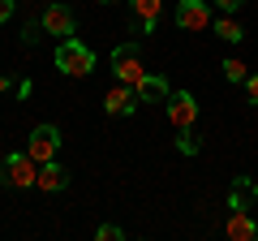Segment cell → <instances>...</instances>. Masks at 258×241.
<instances>
[{"mask_svg": "<svg viewBox=\"0 0 258 241\" xmlns=\"http://www.w3.org/2000/svg\"><path fill=\"white\" fill-rule=\"evenodd\" d=\"M9 82H13V78H9V74H0V95L9 91Z\"/></svg>", "mask_w": 258, "mask_h": 241, "instance_id": "cell-20", "label": "cell"}, {"mask_svg": "<svg viewBox=\"0 0 258 241\" xmlns=\"http://www.w3.org/2000/svg\"><path fill=\"white\" fill-rule=\"evenodd\" d=\"M112 74H116V82L138 86L142 78H147V61H142V47H138V43H120L116 52H112Z\"/></svg>", "mask_w": 258, "mask_h": 241, "instance_id": "cell-1", "label": "cell"}, {"mask_svg": "<svg viewBox=\"0 0 258 241\" xmlns=\"http://www.w3.org/2000/svg\"><path fill=\"white\" fill-rule=\"evenodd\" d=\"M56 69L69 78H86L95 69V52L86 43H78V39H64L60 47H56Z\"/></svg>", "mask_w": 258, "mask_h": 241, "instance_id": "cell-2", "label": "cell"}, {"mask_svg": "<svg viewBox=\"0 0 258 241\" xmlns=\"http://www.w3.org/2000/svg\"><path fill=\"white\" fill-rule=\"evenodd\" d=\"M56 151H60V130L56 125H35L30 142H26V155L35 164H47V159H56Z\"/></svg>", "mask_w": 258, "mask_h": 241, "instance_id": "cell-4", "label": "cell"}, {"mask_svg": "<svg viewBox=\"0 0 258 241\" xmlns=\"http://www.w3.org/2000/svg\"><path fill=\"white\" fill-rule=\"evenodd\" d=\"M103 108H108L112 116H129V112L138 108V91H134V86H125V82H116L108 95H103Z\"/></svg>", "mask_w": 258, "mask_h": 241, "instance_id": "cell-9", "label": "cell"}, {"mask_svg": "<svg viewBox=\"0 0 258 241\" xmlns=\"http://www.w3.org/2000/svg\"><path fill=\"white\" fill-rule=\"evenodd\" d=\"M159 13H164V0H129V22H134L138 35H151L155 30Z\"/></svg>", "mask_w": 258, "mask_h": 241, "instance_id": "cell-8", "label": "cell"}, {"mask_svg": "<svg viewBox=\"0 0 258 241\" xmlns=\"http://www.w3.org/2000/svg\"><path fill=\"white\" fill-rule=\"evenodd\" d=\"M224 232H228L232 241H254V237H258V224L249 220L245 207H232V215H228V224H224Z\"/></svg>", "mask_w": 258, "mask_h": 241, "instance_id": "cell-11", "label": "cell"}, {"mask_svg": "<svg viewBox=\"0 0 258 241\" xmlns=\"http://www.w3.org/2000/svg\"><path fill=\"white\" fill-rule=\"evenodd\" d=\"M215 35H220L224 43H241V39H245V30H241L237 18H215Z\"/></svg>", "mask_w": 258, "mask_h": 241, "instance_id": "cell-13", "label": "cell"}, {"mask_svg": "<svg viewBox=\"0 0 258 241\" xmlns=\"http://www.w3.org/2000/svg\"><path fill=\"white\" fill-rule=\"evenodd\" d=\"M69 186V172H64L56 159H47V164H39V176H35V190H43V194H56V190Z\"/></svg>", "mask_w": 258, "mask_h": 241, "instance_id": "cell-10", "label": "cell"}, {"mask_svg": "<svg viewBox=\"0 0 258 241\" xmlns=\"http://www.w3.org/2000/svg\"><path fill=\"white\" fill-rule=\"evenodd\" d=\"M211 0H181L176 5V26L181 30H207L211 26Z\"/></svg>", "mask_w": 258, "mask_h": 241, "instance_id": "cell-5", "label": "cell"}, {"mask_svg": "<svg viewBox=\"0 0 258 241\" xmlns=\"http://www.w3.org/2000/svg\"><path fill=\"white\" fill-rule=\"evenodd\" d=\"M95 237H99V241H120L125 232H120L116 224H99V228H95Z\"/></svg>", "mask_w": 258, "mask_h": 241, "instance_id": "cell-16", "label": "cell"}, {"mask_svg": "<svg viewBox=\"0 0 258 241\" xmlns=\"http://www.w3.org/2000/svg\"><path fill=\"white\" fill-rule=\"evenodd\" d=\"M211 5H220V9H224V13H237V9H241V5H245V0H211Z\"/></svg>", "mask_w": 258, "mask_h": 241, "instance_id": "cell-19", "label": "cell"}, {"mask_svg": "<svg viewBox=\"0 0 258 241\" xmlns=\"http://www.w3.org/2000/svg\"><path fill=\"white\" fill-rule=\"evenodd\" d=\"M176 147H181L185 155H198V138H194L189 130H176Z\"/></svg>", "mask_w": 258, "mask_h": 241, "instance_id": "cell-15", "label": "cell"}, {"mask_svg": "<svg viewBox=\"0 0 258 241\" xmlns=\"http://www.w3.org/2000/svg\"><path fill=\"white\" fill-rule=\"evenodd\" d=\"M245 95H249V103H258V74L245 78Z\"/></svg>", "mask_w": 258, "mask_h": 241, "instance_id": "cell-17", "label": "cell"}, {"mask_svg": "<svg viewBox=\"0 0 258 241\" xmlns=\"http://www.w3.org/2000/svg\"><path fill=\"white\" fill-rule=\"evenodd\" d=\"M35 176H39V164L26 155V151H18V155H5L0 159V181L13 190H30L35 186Z\"/></svg>", "mask_w": 258, "mask_h": 241, "instance_id": "cell-3", "label": "cell"}, {"mask_svg": "<svg viewBox=\"0 0 258 241\" xmlns=\"http://www.w3.org/2000/svg\"><path fill=\"white\" fill-rule=\"evenodd\" d=\"M134 91H138V103H168V95H172V91H168V82H164V78H155V74H147Z\"/></svg>", "mask_w": 258, "mask_h": 241, "instance_id": "cell-12", "label": "cell"}, {"mask_svg": "<svg viewBox=\"0 0 258 241\" xmlns=\"http://www.w3.org/2000/svg\"><path fill=\"white\" fill-rule=\"evenodd\" d=\"M39 22H43V30L56 35V39H74V30H78V18L69 13V5H47Z\"/></svg>", "mask_w": 258, "mask_h": 241, "instance_id": "cell-7", "label": "cell"}, {"mask_svg": "<svg viewBox=\"0 0 258 241\" xmlns=\"http://www.w3.org/2000/svg\"><path fill=\"white\" fill-rule=\"evenodd\" d=\"M103 5H120V0H103Z\"/></svg>", "mask_w": 258, "mask_h": 241, "instance_id": "cell-21", "label": "cell"}, {"mask_svg": "<svg viewBox=\"0 0 258 241\" xmlns=\"http://www.w3.org/2000/svg\"><path fill=\"white\" fill-rule=\"evenodd\" d=\"M168 120H172L176 130H194V120H198V103H194L189 91H172V95H168Z\"/></svg>", "mask_w": 258, "mask_h": 241, "instance_id": "cell-6", "label": "cell"}, {"mask_svg": "<svg viewBox=\"0 0 258 241\" xmlns=\"http://www.w3.org/2000/svg\"><path fill=\"white\" fill-rule=\"evenodd\" d=\"M224 78H228V82H245V78H249V69L241 65L237 56H228V61H224Z\"/></svg>", "mask_w": 258, "mask_h": 241, "instance_id": "cell-14", "label": "cell"}, {"mask_svg": "<svg viewBox=\"0 0 258 241\" xmlns=\"http://www.w3.org/2000/svg\"><path fill=\"white\" fill-rule=\"evenodd\" d=\"M13 9H18V0H0V22H9Z\"/></svg>", "mask_w": 258, "mask_h": 241, "instance_id": "cell-18", "label": "cell"}]
</instances>
